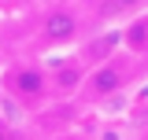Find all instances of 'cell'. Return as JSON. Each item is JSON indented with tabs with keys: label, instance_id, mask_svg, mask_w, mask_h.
Masks as SVG:
<instances>
[{
	"label": "cell",
	"instance_id": "6da1fadb",
	"mask_svg": "<svg viewBox=\"0 0 148 140\" xmlns=\"http://www.w3.org/2000/svg\"><path fill=\"white\" fill-rule=\"evenodd\" d=\"M145 77H148V59L119 48L111 59H104V63H96V67L89 70L78 103L104 107V103H111V100H119V96H126L130 88L137 85V81H145Z\"/></svg>",
	"mask_w": 148,
	"mask_h": 140
},
{
	"label": "cell",
	"instance_id": "7a4b0ae2",
	"mask_svg": "<svg viewBox=\"0 0 148 140\" xmlns=\"http://www.w3.org/2000/svg\"><path fill=\"white\" fill-rule=\"evenodd\" d=\"M0 88L26 118H37L56 103L52 74L45 59H15V63L0 67Z\"/></svg>",
	"mask_w": 148,
	"mask_h": 140
},
{
	"label": "cell",
	"instance_id": "3957f363",
	"mask_svg": "<svg viewBox=\"0 0 148 140\" xmlns=\"http://www.w3.org/2000/svg\"><path fill=\"white\" fill-rule=\"evenodd\" d=\"M92 22L85 4H71V0H52L48 7H41V15L34 18V44L37 52H71L89 37Z\"/></svg>",
	"mask_w": 148,
	"mask_h": 140
},
{
	"label": "cell",
	"instance_id": "277c9868",
	"mask_svg": "<svg viewBox=\"0 0 148 140\" xmlns=\"http://www.w3.org/2000/svg\"><path fill=\"white\" fill-rule=\"evenodd\" d=\"M48 74H52V88H56V103H67V100H78L82 96V85L89 77V67L85 59L74 52H52L48 59Z\"/></svg>",
	"mask_w": 148,
	"mask_h": 140
},
{
	"label": "cell",
	"instance_id": "5b68a950",
	"mask_svg": "<svg viewBox=\"0 0 148 140\" xmlns=\"http://www.w3.org/2000/svg\"><path fill=\"white\" fill-rule=\"evenodd\" d=\"M145 7H148V0H85L92 30H100V26H122L133 15H141Z\"/></svg>",
	"mask_w": 148,
	"mask_h": 140
},
{
	"label": "cell",
	"instance_id": "8992f818",
	"mask_svg": "<svg viewBox=\"0 0 148 140\" xmlns=\"http://www.w3.org/2000/svg\"><path fill=\"white\" fill-rule=\"evenodd\" d=\"M122 48L148 59V7L141 15H133L130 22H122Z\"/></svg>",
	"mask_w": 148,
	"mask_h": 140
},
{
	"label": "cell",
	"instance_id": "52a82bcc",
	"mask_svg": "<svg viewBox=\"0 0 148 140\" xmlns=\"http://www.w3.org/2000/svg\"><path fill=\"white\" fill-rule=\"evenodd\" d=\"M0 140H34V129L30 125H18V122H8L0 114Z\"/></svg>",
	"mask_w": 148,
	"mask_h": 140
},
{
	"label": "cell",
	"instance_id": "ba28073f",
	"mask_svg": "<svg viewBox=\"0 0 148 140\" xmlns=\"http://www.w3.org/2000/svg\"><path fill=\"white\" fill-rule=\"evenodd\" d=\"M48 140H89V137H85L82 129H59V133H56V137H48Z\"/></svg>",
	"mask_w": 148,
	"mask_h": 140
}]
</instances>
